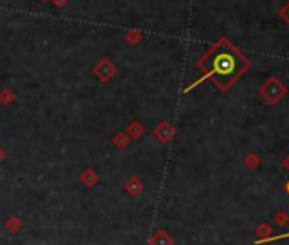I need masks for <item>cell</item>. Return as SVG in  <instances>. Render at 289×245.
<instances>
[{
	"label": "cell",
	"mask_w": 289,
	"mask_h": 245,
	"mask_svg": "<svg viewBox=\"0 0 289 245\" xmlns=\"http://www.w3.org/2000/svg\"><path fill=\"white\" fill-rule=\"evenodd\" d=\"M196 67L203 72L201 80L211 78L221 90H226L230 89L236 78L247 72L250 67V61L230 41L220 39L201 56Z\"/></svg>",
	"instance_id": "obj_1"
},
{
	"label": "cell",
	"mask_w": 289,
	"mask_h": 245,
	"mask_svg": "<svg viewBox=\"0 0 289 245\" xmlns=\"http://www.w3.org/2000/svg\"><path fill=\"white\" fill-rule=\"evenodd\" d=\"M279 16H281L282 19L286 21V23L289 24V0H287V4H286V6H284V7L281 9V11H279Z\"/></svg>",
	"instance_id": "obj_2"
},
{
	"label": "cell",
	"mask_w": 289,
	"mask_h": 245,
	"mask_svg": "<svg viewBox=\"0 0 289 245\" xmlns=\"http://www.w3.org/2000/svg\"><path fill=\"white\" fill-rule=\"evenodd\" d=\"M287 237H289V233H282V235H279V237L262 238V240H259V243H265V242H274V240H279V238H287Z\"/></svg>",
	"instance_id": "obj_3"
},
{
	"label": "cell",
	"mask_w": 289,
	"mask_h": 245,
	"mask_svg": "<svg viewBox=\"0 0 289 245\" xmlns=\"http://www.w3.org/2000/svg\"><path fill=\"white\" fill-rule=\"evenodd\" d=\"M286 191L289 192V181H287V184H286Z\"/></svg>",
	"instance_id": "obj_4"
}]
</instances>
